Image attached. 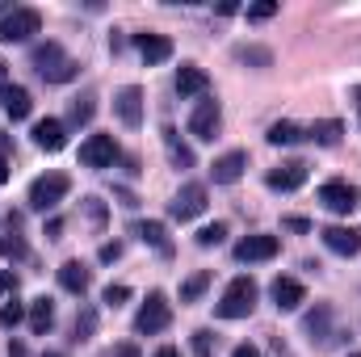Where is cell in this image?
Masks as SVG:
<instances>
[{"mask_svg":"<svg viewBox=\"0 0 361 357\" xmlns=\"http://www.w3.org/2000/svg\"><path fill=\"white\" fill-rule=\"evenodd\" d=\"M85 206H89L92 223H101V219H105V206H101V202H97V198H89V202H85Z\"/></svg>","mask_w":361,"mask_h":357,"instance_id":"74e56055","label":"cell"},{"mask_svg":"<svg viewBox=\"0 0 361 357\" xmlns=\"http://www.w3.org/2000/svg\"><path fill=\"white\" fill-rule=\"evenodd\" d=\"M42 357H63V353H42Z\"/></svg>","mask_w":361,"mask_h":357,"instance_id":"f6af8a7d","label":"cell"},{"mask_svg":"<svg viewBox=\"0 0 361 357\" xmlns=\"http://www.w3.org/2000/svg\"><path fill=\"white\" fill-rule=\"evenodd\" d=\"M130 236H135V240H143V244H152L156 253H169V236H164V223H152V219L143 223V219H139V223H130Z\"/></svg>","mask_w":361,"mask_h":357,"instance_id":"44dd1931","label":"cell"},{"mask_svg":"<svg viewBox=\"0 0 361 357\" xmlns=\"http://www.w3.org/2000/svg\"><path fill=\"white\" fill-rule=\"evenodd\" d=\"M68 189H72L68 173H47V177H38L34 185H30V206L47 214V210H55V206L68 198Z\"/></svg>","mask_w":361,"mask_h":357,"instance_id":"5b68a950","label":"cell"},{"mask_svg":"<svg viewBox=\"0 0 361 357\" xmlns=\"http://www.w3.org/2000/svg\"><path fill=\"white\" fill-rule=\"evenodd\" d=\"M193 240H197V248H219V244L227 240V227H223V223H210V227H202Z\"/></svg>","mask_w":361,"mask_h":357,"instance_id":"f546056e","label":"cell"},{"mask_svg":"<svg viewBox=\"0 0 361 357\" xmlns=\"http://www.w3.org/2000/svg\"><path fill=\"white\" fill-rule=\"evenodd\" d=\"M34 143H38L42 152H63L68 126H63L59 118H42V122H34Z\"/></svg>","mask_w":361,"mask_h":357,"instance_id":"ac0fdd59","label":"cell"},{"mask_svg":"<svg viewBox=\"0 0 361 357\" xmlns=\"http://www.w3.org/2000/svg\"><path fill=\"white\" fill-rule=\"evenodd\" d=\"M219 126H223L219 101H214V97H202V101L193 105V114H189V135L202 139V143H210V139H219Z\"/></svg>","mask_w":361,"mask_h":357,"instance_id":"8992f818","label":"cell"},{"mask_svg":"<svg viewBox=\"0 0 361 357\" xmlns=\"http://www.w3.org/2000/svg\"><path fill=\"white\" fill-rule=\"evenodd\" d=\"M25 320V303H17V298H8L4 307H0V328H17Z\"/></svg>","mask_w":361,"mask_h":357,"instance_id":"1f68e13d","label":"cell"},{"mask_svg":"<svg viewBox=\"0 0 361 357\" xmlns=\"http://www.w3.org/2000/svg\"><path fill=\"white\" fill-rule=\"evenodd\" d=\"M156 357H180V353L173 349V345H164V349H156Z\"/></svg>","mask_w":361,"mask_h":357,"instance_id":"b9f144b4","label":"cell"},{"mask_svg":"<svg viewBox=\"0 0 361 357\" xmlns=\"http://www.w3.org/2000/svg\"><path fill=\"white\" fill-rule=\"evenodd\" d=\"M92 332H97V311L85 307V311L76 315V324H72V341H89Z\"/></svg>","mask_w":361,"mask_h":357,"instance_id":"83f0119b","label":"cell"},{"mask_svg":"<svg viewBox=\"0 0 361 357\" xmlns=\"http://www.w3.org/2000/svg\"><path fill=\"white\" fill-rule=\"evenodd\" d=\"M0 109H4V118H8V122L30 118V109H34L30 89H21V85H4V89H0Z\"/></svg>","mask_w":361,"mask_h":357,"instance_id":"e0dca14e","label":"cell"},{"mask_svg":"<svg viewBox=\"0 0 361 357\" xmlns=\"http://www.w3.org/2000/svg\"><path fill=\"white\" fill-rule=\"evenodd\" d=\"M114 160H118L114 135H89V139L80 143V164H85V169H114Z\"/></svg>","mask_w":361,"mask_h":357,"instance_id":"9c48e42d","label":"cell"},{"mask_svg":"<svg viewBox=\"0 0 361 357\" xmlns=\"http://www.w3.org/2000/svg\"><path fill=\"white\" fill-rule=\"evenodd\" d=\"M164 147H169V160H173L177 169H193V152L177 139V131H173V126H164Z\"/></svg>","mask_w":361,"mask_h":357,"instance_id":"cb8c5ba5","label":"cell"},{"mask_svg":"<svg viewBox=\"0 0 361 357\" xmlns=\"http://www.w3.org/2000/svg\"><path fill=\"white\" fill-rule=\"evenodd\" d=\"M319 236H324L328 253H336V257H357L361 253V231L357 227H324Z\"/></svg>","mask_w":361,"mask_h":357,"instance_id":"5bb4252c","label":"cell"},{"mask_svg":"<svg viewBox=\"0 0 361 357\" xmlns=\"http://www.w3.org/2000/svg\"><path fill=\"white\" fill-rule=\"evenodd\" d=\"M135 47H139V55H143L147 68H156V63H164L173 55V42L164 34H135Z\"/></svg>","mask_w":361,"mask_h":357,"instance_id":"d6986e66","label":"cell"},{"mask_svg":"<svg viewBox=\"0 0 361 357\" xmlns=\"http://www.w3.org/2000/svg\"><path fill=\"white\" fill-rule=\"evenodd\" d=\"M42 34V13L38 8H13L0 17V42H30Z\"/></svg>","mask_w":361,"mask_h":357,"instance_id":"277c9868","label":"cell"},{"mask_svg":"<svg viewBox=\"0 0 361 357\" xmlns=\"http://www.w3.org/2000/svg\"><path fill=\"white\" fill-rule=\"evenodd\" d=\"M281 253V240L277 236H244L235 244V261L240 265H257V261H273Z\"/></svg>","mask_w":361,"mask_h":357,"instance_id":"30bf717a","label":"cell"},{"mask_svg":"<svg viewBox=\"0 0 361 357\" xmlns=\"http://www.w3.org/2000/svg\"><path fill=\"white\" fill-rule=\"evenodd\" d=\"M169 324H173V307H169V298H164L160 290H152L147 303H143L139 315H135V332H139V337H156V332H164Z\"/></svg>","mask_w":361,"mask_h":357,"instance_id":"3957f363","label":"cell"},{"mask_svg":"<svg viewBox=\"0 0 361 357\" xmlns=\"http://www.w3.org/2000/svg\"><path fill=\"white\" fill-rule=\"evenodd\" d=\"M235 59L240 63H252V68H269L273 63V55L265 47H235Z\"/></svg>","mask_w":361,"mask_h":357,"instance_id":"f1b7e54d","label":"cell"},{"mask_svg":"<svg viewBox=\"0 0 361 357\" xmlns=\"http://www.w3.org/2000/svg\"><path fill=\"white\" fill-rule=\"evenodd\" d=\"M173 89H177V97H197V101H202V97L210 92V76H206L197 63H180Z\"/></svg>","mask_w":361,"mask_h":357,"instance_id":"7c38bea8","label":"cell"},{"mask_svg":"<svg viewBox=\"0 0 361 357\" xmlns=\"http://www.w3.org/2000/svg\"><path fill=\"white\" fill-rule=\"evenodd\" d=\"M30 328L38 332V337H47L51 328H55V303L42 294V298H34L30 303Z\"/></svg>","mask_w":361,"mask_h":357,"instance_id":"7402d4cb","label":"cell"},{"mask_svg":"<svg viewBox=\"0 0 361 357\" xmlns=\"http://www.w3.org/2000/svg\"><path fill=\"white\" fill-rule=\"evenodd\" d=\"M4 181H8V156L0 152V185H4Z\"/></svg>","mask_w":361,"mask_h":357,"instance_id":"60d3db41","label":"cell"},{"mask_svg":"<svg viewBox=\"0 0 361 357\" xmlns=\"http://www.w3.org/2000/svg\"><path fill=\"white\" fill-rule=\"evenodd\" d=\"M357 118H361V89H357Z\"/></svg>","mask_w":361,"mask_h":357,"instance_id":"ee69618b","label":"cell"},{"mask_svg":"<svg viewBox=\"0 0 361 357\" xmlns=\"http://www.w3.org/2000/svg\"><path fill=\"white\" fill-rule=\"evenodd\" d=\"M231 357H261V349H257V345H235Z\"/></svg>","mask_w":361,"mask_h":357,"instance_id":"f35d334b","label":"cell"},{"mask_svg":"<svg viewBox=\"0 0 361 357\" xmlns=\"http://www.w3.org/2000/svg\"><path fill=\"white\" fill-rule=\"evenodd\" d=\"M206 286H210V273H206V269H202V273H193V277H185V282H180V303H193Z\"/></svg>","mask_w":361,"mask_h":357,"instance_id":"4316f807","label":"cell"},{"mask_svg":"<svg viewBox=\"0 0 361 357\" xmlns=\"http://www.w3.org/2000/svg\"><path fill=\"white\" fill-rule=\"evenodd\" d=\"M122 257V244H101V261H118Z\"/></svg>","mask_w":361,"mask_h":357,"instance_id":"d590c367","label":"cell"},{"mask_svg":"<svg viewBox=\"0 0 361 357\" xmlns=\"http://www.w3.org/2000/svg\"><path fill=\"white\" fill-rule=\"evenodd\" d=\"M105 357H139V349H135V345H114Z\"/></svg>","mask_w":361,"mask_h":357,"instance_id":"8d00e7d4","label":"cell"},{"mask_svg":"<svg viewBox=\"0 0 361 357\" xmlns=\"http://www.w3.org/2000/svg\"><path fill=\"white\" fill-rule=\"evenodd\" d=\"M319 202L332 210V214H353L361 206V189L349 181H324L319 185Z\"/></svg>","mask_w":361,"mask_h":357,"instance_id":"ba28073f","label":"cell"},{"mask_svg":"<svg viewBox=\"0 0 361 357\" xmlns=\"http://www.w3.org/2000/svg\"><path fill=\"white\" fill-rule=\"evenodd\" d=\"M302 181H307V164H302V160H286V164L269 169L265 185H269V189H277V193H294Z\"/></svg>","mask_w":361,"mask_h":357,"instance_id":"4fadbf2b","label":"cell"},{"mask_svg":"<svg viewBox=\"0 0 361 357\" xmlns=\"http://www.w3.org/2000/svg\"><path fill=\"white\" fill-rule=\"evenodd\" d=\"M92 109H97V105H92V97H76V101H72L68 122H72V126H89V122H92Z\"/></svg>","mask_w":361,"mask_h":357,"instance_id":"4dcf8cb0","label":"cell"},{"mask_svg":"<svg viewBox=\"0 0 361 357\" xmlns=\"http://www.w3.org/2000/svg\"><path fill=\"white\" fill-rule=\"evenodd\" d=\"M286 227H290V231H311V223H307V219H286Z\"/></svg>","mask_w":361,"mask_h":357,"instance_id":"ab89813d","label":"cell"},{"mask_svg":"<svg viewBox=\"0 0 361 357\" xmlns=\"http://www.w3.org/2000/svg\"><path fill=\"white\" fill-rule=\"evenodd\" d=\"M353 357H361V353H353Z\"/></svg>","mask_w":361,"mask_h":357,"instance_id":"bcb514c9","label":"cell"},{"mask_svg":"<svg viewBox=\"0 0 361 357\" xmlns=\"http://www.w3.org/2000/svg\"><path fill=\"white\" fill-rule=\"evenodd\" d=\"M341 135H345V126H341L336 118L311 122V126L302 131V139H311V143H319V147H336V143H341Z\"/></svg>","mask_w":361,"mask_h":357,"instance_id":"ffe728a7","label":"cell"},{"mask_svg":"<svg viewBox=\"0 0 361 357\" xmlns=\"http://www.w3.org/2000/svg\"><path fill=\"white\" fill-rule=\"evenodd\" d=\"M17 290V277H13V269H0V294H13Z\"/></svg>","mask_w":361,"mask_h":357,"instance_id":"e575fe53","label":"cell"},{"mask_svg":"<svg viewBox=\"0 0 361 357\" xmlns=\"http://www.w3.org/2000/svg\"><path fill=\"white\" fill-rule=\"evenodd\" d=\"M101 298H105V303H109V307H122V303H126V298H130V286H122V282H109V286H105V294H101Z\"/></svg>","mask_w":361,"mask_h":357,"instance_id":"836d02e7","label":"cell"},{"mask_svg":"<svg viewBox=\"0 0 361 357\" xmlns=\"http://www.w3.org/2000/svg\"><path fill=\"white\" fill-rule=\"evenodd\" d=\"M244 169H248V152H227L210 164V177H214V185H235L244 177Z\"/></svg>","mask_w":361,"mask_h":357,"instance_id":"2e32d148","label":"cell"},{"mask_svg":"<svg viewBox=\"0 0 361 357\" xmlns=\"http://www.w3.org/2000/svg\"><path fill=\"white\" fill-rule=\"evenodd\" d=\"M277 17V0H257V4H248V21H269Z\"/></svg>","mask_w":361,"mask_h":357,"instance_id":"d6a6232c","label":"cell"},{"mask_svg":"<svg viewBox=\"0 0 361 357\" xmlns=\"http://www.w3.org/2000/svg\"><path fill=\"white\" fill-rule=\"evenodd\" d=\"M114 109H118V118H122V126H143V89H135V85H126V89L118 92V101H114Z\"/></svg>","mask_w":361,"mask_h":357,"instance_id":"9a60e30c","label":"cell"},{"mask_svg":"<svg viewBox=\"0 0 361 357\" xmlns=\"http://www.w3.org/2000/svg\"><path fill=\"white\" fill-rule=\"evenodd\" d=\"M265 139H269L273 147H290V143H298V139H302V126H294V122H273Z\"/></svg>","mask_w":361,"mask_h":357,"instance_id":"484cf974","label":"cell"},{"mask_svg":"<svg viewBox=\"0 0 361 357\" xmlns=\"http://www.w3.org/2000/svg\"><path fill=\"white\" fill-rule=\"evenodd\" d=\"M30 63H34V72H38L47 85H68V80L80 72V63H76L59 42H38L34 55H30Z\"/></svg>","mask_w":361,"mask_h":357,"instance_id":"6da1fadb","label":"cell"},{"mask_svg":"<svg viewBox=\"0 0 361 357\" xmlns=\"http://www.w3.org/2000/svg\"><path fill=\"white\" fill-rule=\"evenodd\" d=\"M59 286H63L68 294H85V290H89V269L80 265V261H63V265H59Z\"/></svg>","mask_w":361,"mask_h":357,"instance_id":"603a6c76","label":"cell"},{"mask_svg":"<svg viewBox=\"0 0 361 357\" xmlns=\"http://www.w3.org/2000/svg\"><path fill=\"white\" fill-rule=\"evenodd\" d=\"M25 240H21V231L17 227H8V236H0V261H25Z\"/></svg>","mask_w":361,"mask_h":357,"instance_id":"d4e9b609","label":"cell"},{"mask_svg":"<svg viewBox=\"0 0 361 357\" xmlns=\"http://www.w3.org/2000/svg\"><path fill=\"white\" fill-rule=\"evenodd\" d=\"M202 210H206V185H202V181H185L177 193H173V202H169V214H173L177 223L197 219Z\"/></svg>","mask_w":361,"mask_h":357,"instance_id":"52a82bcc","label":"cell"},{"mask_svg":"<svg viewBox=\"0 0 361 357\" xmlns=\"http://www.w3.org/2000/svg\"><path fill=\"white\" fill-rule=\"evenodd\" d=\"M269 294H273V307H277V311H298V307L307 303V290H302L298 277H273Z\"/></svg>","mask_w":361,"mask_h":357,"instance_id":"8fae6325","label":"cell"},{"mask_svg":"<svg viewBox=\"0 0 361 357\" xmlns=\"http://www.w3.org/2000/svg\"><path fill=\"white\" fill-rule=\"evenodd\" d=\"M4 85H8V68L0 63V89H4Z\"/></svg>","mask_w":361,"mask_h":357,"instance_id":"7bdbcfd3","label":"cell"},{"mask_svg":"<svg viewBox=\"0 0 361 357\" xmlns=\"http://www.w3.org/2000/svg\"><path fill=\"white\" fill-rule=\"evenodd\" d=\"M257 298H261V286L248 273H240V277L227 282V290H223V298H219L214 311H219V320H244V315H252Z\"/></svg>","mask_w":361,"mask_h":357,"instance_id":"7a4b0ae2","label":"cell"}]
</instances>
